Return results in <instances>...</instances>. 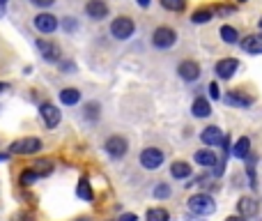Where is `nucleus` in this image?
<instances>
[{"label": "nucleus", "mask_w": 262, "mask_h": 221, "mask_svg": "<svg viewBox=\"0 0 262 221\" xmlns=\"http://www.w3.org/2000/svg\"><path fill=\"white\" fill-rule=\"evenodd\" d=\"M188 210L198 216H207L216 210V203L209 193H193V196L188 198Z\"/></svg>", "instance_id": "f257e3e1"}, {"label": "nucleus", "mask_w": 262, "mask_h": 221, "mask_svg": "<svg viewBox=\"0 0 262 221\" xmlns=\"http://www.w3.org/2000/svg\"><path fill=\"white\" fill-rule=\"evenodd\" d=\"M85 115H87L90 120H92V118H94V120L99 118V104H87V106H85Z\"/></svg>", "instance_id": "c756f323"}, {"label": "nucleus", "mask_w": 262, "mask_h": 221, "mask_svg": "<svg viewBox=\"0 0 262 221\" xmlns=\"http://www.w3.org/2000/svg\"><path fill=\"white\" fill-rule=\"evenodd\" d=\"M211 18H214V9H211V7H200V9H196V12H193L191 21L193 23H209Z\"/></svg>", "instance_id": "5701e85b"}, {"label": "nucleus", "mask_w": 262, "mask_h": 221, "mask_svg": "<svg viewBox=\"0 0 262 221\" xmlns=\"http://www.w3.org/2000/svg\"><path fill=\"white\" fill-rule=\"evenodd\" d=\"M193 159H196L200 166H205V168H214V166L219 164V161H216V154L211 150H198Z\"/></svg>", "instance_id": "aec40b11"}, {"label": "nucleus", "mask_w": 262, "mask_h": 221, "mask_svg": "<svg viewBox=\"0 0 262 221\" xmlns=\"http://www.w3.org/2000/svg\"><path fill=\"white\" fill-rule=\"evenodd\" d=\"M163 152L156 150V147H145V150L140 152V166L147 170H156L163 166Z\"/></svg>", "instance_id": "39448f33"}, {"label": "nucleus", "mask_w": 262, "mask_h": 221, "mask_svg": "<svg viewBox=\"0 0 262 221\" xmlns=\"http://www.w3.org/2000/svg\"><path fill=\"white\" fill-rule=\"evenodd\" d=\"M232 154L237 157V159H246V157L251 154V141H248V136L237 138V143L232 145Z\"/></svg>", "instance_id": "a211bd4d"}, {"label": "nucleus", "mask_w": 262, "mask_h": 221, "mask_svg": "<svg viewBox=\"0 0 262 221\" xmlns=\"http://www.w3.org/2000/svg\"><path fill=\"white\" fill-rule=\"evenodd\" d=\"M37 178H39V175H37L35 170H32V168H26V170H23V173H21V178H18V182H21L23 187H30V184L35 182Z\"/></svg>", "instance_id": "cd10ccee"}, {"label": "nucleus", "mask_w": 262, "mask_h": 221, "mask_svg": "<svg viewBox=\"0 0 262 221\" xmlns=\"http://www.w3.org/2000/svg\"><path fill=\"white\" fill-rule=\"evenodd\" d=\"M127 138L122 136H110L108 141H106V152H108L113 159H120V157L127 154Z\"/></svg>", "instance_id": "9d476101"}, {"label": "nucleus", "mask_w": 262, "mask_h": 221, "mask_svg": "<svg viewBox=\"0 0 262 221\" xmlns=\"http://www.w3.org/2000/svg\"><path fill=\"white\" fill-rule=\"evenodd\" d=\"M76 196L83 198V201H94V191H92L87 178H81V182L76 184Z\"/></svg>", "instance_id": "4be33fe9"}, {"label": "nucleus", "mask_w": 262, "mask_h": 221, "mask_svg": "<svg viewBox=\"0 0 262 221\" xmlns=\"http://www.w3.org/2000/svg\"><path fill=\"white\" fill-rule=\"evenodd\" d=\"M7 3H9V0H0V18H3L5 12H7Z\"/></svg>", "instance_id": "e433bc0d"}, {"label": "nucleus", "mask_w": 262, "mask_h": 221, "mask_svg": "<svg viewBox=\"0 0 262 221\" xmlns=\"http://www.w3.org/2000/svg\"><path fill=\"white\" fill-rule=\"evenodd\" d=\"M209 97H211V99H219V97H221L219 85H216V83H209Z\"/></svg>", "instance_id": "2f4dec72"}, {"label": "nucleus", "mask_w": 262, "mask_h": 221, "mask_svg": "<svg viewBox=\"0 0 262 221\" xmlns=\"http://www.w3.org/2000/svg\"><path fill=\"white\" fill-rule=\"evenodd\" d=\"M257 201L255 198H248V196H242L237 201V212L239 216H244V219H248V216H255L257 214Z\"/></svg>", "instance_id": "ddd939ff"}, {"label": "nucleus", "mask_w": 262, "mask_h": 221, "mask_svg": "<svg viewBox=\"0 0 262 221\" xmlns=\"http://www.w3.org/2000/svg\"><path fill=\"white\" fill-rule=\"evenodd\" d=\"M223 101H225V104H230V106H239V108H246V106L253 104V97L242 95L239 90H230L228 95L223 97Z\"/></svg>", "instance_id": "4468645a"}, {"label": "nucleus", "mask_w": 262, "mask_h": 221, "mask_svg": "<svg viewBox=\"0 0 262 221\" xmlns=\"http://www.w3.org/2000/svg\"><path fill=\"white\" fill-rule=\"evenodd\" d=\"M3 87H5V85H3V83H0V92H3Z\"/></svg>", "instance_id": "79ce46f5"}, {"label": "nucleus", "mask_w": 262, "mask_h": 221, "mask_svg": "<svg viewBox=\"0 0 262 221\" xmlns=\"http://www.w3.org/2000/svg\"><path fill=\"white\" fill-rule=\"evenodd\" d=\"M32 5H37V7H51V5L55 3V0H30Z\"/></svg>", "instance_id": "473e14b6"}, {"label": "nucleus", "mask_w": 262, "mask_h": 221, "mask_svg": "<svg viewBox=\"0 0 262 221\" xmlns=\"http://www.w3.org/2000/svg\"><path fill=\"white\" fill-rule=\"evenodd\" d=\"M133 32H136V23L129 16H117L110 23V35H113L115 39H129Z\"/></svg>", "instance_id": "f03ea898"}, {"label": "nucleus", "mask_w": 262, "mask_h": 221, "mask_svg": "<svg viewBox=\"0 0 262 221\" xmlns=\"http://www.w3.org/2000/svg\"><path fill=\"white\" fill-rule=\"evenodd\" d=\"M214 12H219V14H232L234 9H232V7H225V5H219V7H216Z\"/></svg>", "instance_id": "72a5a7b5"}, {"label": "nucleus", "mask_w": 262, "mask_h": 221, "mask_svg": "<svg viewBox=\"0 0 262 221\" xmlns=\"http://www.w3.org/2000/svg\"><path fill=\"white\" fill-rule=\"evenodd\" d=\"M60 101H62L64 106H76L78 101H81V92H78L76 87H64V90L60 92Z\"/></svg>", "instance_id": "412c9836"}, {"label": "nucleus", "mask_w": 262, "mask_h": 221, "mask_svg": "<svg viewBox=\"0 0 262 221\" xmlns=\"http://www.w3.org/2000/svg\"><path fill=\"white\" fill-rule=\"evenodd\" d=\"M147 221H170V214L165 207H150L145 214Z\"/></svg>", "instance_id": "b1692460"}, {"label": "nucleus", "mask_w": 262, "mask_h": 221, "mask_svg": "<svg viewBox=\"0 0 262 221\" xmlns=\"http://www.w3.org/2000/svg\"><path fill=\"white\" fill-rule=\"evenodd\" d=\"M191 113H193V118H207V115L211 113V104L205 99V97H198V99L191 104Z\"/></svg>", "instance_id": "f3484780"}, {"label": "nucleus", "mask_w": 262, "mask_h": 221, "mask_svg": "<svg viewBox=\"0 0 262 221\" xmlns=\"http://www.w3.org/2000/svg\"><path fill=\"white\" fill-rule=\"evenodd\" d=\"M219 35H221V39H223L225 44H237L239 41V32L234 30L232 26H221Z\"/></svg>", "instance_id": "393cba45"}, {"label": "nucleus", "mask_w": 262, "mask_h": 221, "mask_svg": "<svg viewBox=\"0 0 262 221\" xmlns=\"http://www.w3.org/2000/svg\"><path fill=\"white\" fill-rule=\"evenodd\" d=\"M239 44H242V51H246V53H255V55L262 53V35H248Z\"/></svg>", "instance_id": "dca6fc26"}, {"label": "nucleus", "mask_w": 262, "mask_h": 221, "mask_svg": "<svg viewBox=\"0 0 262 221\" xmlns=\"http://www.w3.org/2000/svg\"><path fill=\"white\" fill-rule=\"evenodd\" d=\"M12 221H32V214L30 212H18V214L12 216Z\"/></svg>", "instance_id": "7c9ffc66"}, {"label": "nucleus", "mask_w": 262, "mask_h": 221, "mask_svg": "<svg viewBox=\"0 0 262 221\" xmlns=\"http://www.w3.org/2000/svg\"><path fill=\"white\" fill-rule=\"evenodd\" d=\"M257 26H260V30H262V18H260V23H257Z\"/></svg>", "instance_id": "a19ab883"}, {"label": "nucleus", "mask_w": 262, "mask_h": 221, "mask_svg": "<svg viewBox=\"0 0 262 221\" xmlns=\"http://www.w3.org/2000/svg\"><path fill=\"white\" fill-rule=\"evenodd\" d=\"M39 115L44 118V124L49 129H53V127H58L60 124V110H58V106H53L51 101H44V104H39Z\"/></svg>", "instance_id": "423d86ee"}, {"label": "nucleus", "mask_w": 262, "mask_h": 221, "mask_svg": "<svg viewBox=\"0 0 262 221\" xmlns=\"http://www.w3.org/2000/svg\"><path fill=\"white\" fill-rule=\"evenodd\" d=\"M161 7L168 12H184L186 9V0H161Z\"/></svg>", "instance_id": "a878e982"}, {"label": "nucleus", "mask_w": 262, "mask_h": 221, "mask_svg": "<svg viewBox=\"0 0 262 221\" xmlns=\"http://www.w3.org/2000/svg\"><path fill=\"white\" fill-rule=\"evenodd\" d=\"M64 28H67L69 32H72L74 28H78V26H76V23H74V18H67V21H64Z\"/></svg>", "instance_id": "c9c22d12"}, {"label": "nucleus", "mask_w": 262, "mask_h": 221, "mask_svg": "<svg viewBox=\"0 0 262 221\" xmlns=\"http://www.w3.org/2000/svg\"><path fill=\"white\" fill-rule=\"evenodd\" d=\"M175 41H177V32H175L173 28H168V26L156 28L154 35H152V44H154L156 49H161V51L175 46Z\"/></svg>", "instance_id": "7ed1b4c3"}, {"label": "nucleus", "mask_w": 262, "mask_h": 221, "mask_svg": "<svg viewBox=\"0 0 262 221\" xmlns=\"http://www.w3.org/2000/svg\"><path fill=\"white\" fill-rule=\"evenodd\" d=\"M170 175H173L175 180H186V178H191V166H188L186 161H173Z\"/></svg>", "instance_id": "6ab92c4d"}, {"label": "nucleus", "mask_w": 262, "mask_h": 221, "mask_svg": "<svg viewBox=\"0 0 262 221\" xmlns=\"http://www.w3.org/2000/svg\"><path fill=\"white\" fill-rule=\"evenodd\" d=\"M136 3H138V7H142V9H145V7H150V3H152V0H136Z\"/></svg>", "instance_id": "4c0bfd02"}, {"label": "nucleus", "mask_w": 262, "mask_h": 221, "mask_svg": "<svg viewBox=\"0 0 262 221\" xmlns=\"http://www.w3.org/2000/svg\"><path fill=\"white\" fill-rule=\"evenodd\" d=\"M117 221H138V216H136V214H133V212H131V214H122V216H120Z\"/></svg>", "instance_id": "f704fd0d"}, {"label": "nucleus", "mask_w": 262, "mask_h": 221, "mask_svg": "<svg viewBox=\"0 0 262 221\" xmlns=\"http://www.w3.org/2000/svg\"><path fill=\"white\" fill-rule=\"evenodd\" d=\"M32 170H35L37 175H49L51 170H53V166H51V161L49 159H41V161H37V164H32Z\"/></svg>", "instance_id": "bb28decb"}, {"label": "nucleus", "mask_w": 262, "mask_h": 221, "mask_svg": "<svg viewBox=\"0 0 262 221\" xmlns=\"http://www.w3.org/2000/svg\"><path fill=\"white\" fill-rule=\"evenodd\" d=\"M85 14L92 18V21H104L108 16V5L104 0H90L85 5Z\"/></svg>", "instance_id": "9b49d317"}, {"label": "nucleus", "mask_w": 262, "mask_h": 221, "mask_svg": "<svg viewBox=\"0 0 262 221\" xmlns=\"http://www.w3.org/2000/svg\"><path fill=\"white\" fill-rule=\"evenodd\" d=\"M41 150V141L37 136H28V138H21V141H14L9 152L12 154H35V152Z\"/></svg>", "instance_id": "20e7f679"}, {"label": "nucleus", "mask_w": 262, "mask_h": 221, "mask_svg": "<svg viewBox=\"0 0 262 221\" xmlns=\"http://www.w3.org/2000/svg\"><path fill=\"white\" fill-rule=\"evenodd\" d=\"M223 136H225V134L221 131L219 127H214V124H211V127L202 129V134H200V141L205 143V145H219V143L223 141Z\"/></svg>", "instance_id": "2eb2a0df"}, {"label": "nucleus", "mask_w": 262, "mask_h": 221, "mask_svg": "<svg viewBox=\"0 0 262 221\" xmlns=\"http://www.w3.org/2000/svg\"><path fill=\"white\" fill-rule=\"evenodd\" d=\"M177 74L184 78V81H198V76H200V64L193 62V60H184V62H179L177 67Z\"/></svg>", "instance_id": "f8f14e48"}, {"label": "nucleus", "mask_w": 262, "mask_h": 221, "mask_svg": "<svg viewBox=\"0 0 262 221\" xmlns=\"http://www.w3.org/2000/svg\"><path fill=\"white\" fill-rule=\"evenodd\" d=\"M152 193H154V198L163 201V198H168V196H170V187H168V184H163V182H159V184L154 187V191H152Z\"/></svg>", "instance_id": "c85d7f7f"}, {"label": "nucleus", "mask_w": 262, "mask_h": 221, "mask_svg": "<svg viewBox=\"0 0 262 221\" xmlns=\"http://www.w3.org/2000/svg\"><path fill=\"white\" fill-rule=\"evenodd\" d=\"M214 69H216V76L223 78V81H228V78H232L234 74H237L239 60L237 58H223V60H219V62H216Z\"/></svg>", "instance_id": "0eeeda50"}, {"label": "nucleus", "mask_w": 262, "mask_h": 221, "mask_svg": "<svg viewBox=\"0 0 262 221\" xmlns=\"http://www.w3.org/2000/svg\"><path fill=\"white\" fill-rule=\"evenodd\" d=\"M74 221H92L90 216H78V219H74Z\"/></svg>", "instance_id": "ea45409f"}, {"label": "nucleus", "mask_w": 262, "mask_h": 221, "mask_svg": "<svg viewBox=\"0 0 262 221\" xmlns=\"http://www.w3.org/2000/svg\"><path fill=\"white\" fill-rule=\"evenodd\" d=\"M37 49H39V55L46 60V62H58L60 60L58 44H53L51 39H37Z\"/></svg>", "instance_id": "1a4fd4ad"}, {"label": "nucleus", "mask_w": 262, "mask_h": 221, "mask_svg": "<svg viewBox=\"0 0 262 221\" xmlns=\"http://www.w3.org/2000/svg\"><path fill=\"white\" fill-rule=\"evenodd\" d=\"M225 221H244V216H228Z\"/></svg>", "instance_id": "58836bf2"}, {"label": "nucleus", "mask_w": 262, "mask_h": 221, "mask_svg": "<svg viewBox=\"0 0 262 221\" xmlns=\"http://www.w3.org/2000/svg\"><path fill=\"white\" fill-rule=\"evenodd\" d=\"M237 3H246V0H237Z\"/></svg>", "instance_id": "37998d69"}, {"label": "nucleus", "mask_w": 262, "mask_h": 221, "mask_svg": "<svg viewBox=\"0 0 262 221\" xmlns=\"http://www.w3.org/2000/svg\"><path fill=\"white\" fill-rule=\"evenodd\" d=\"M35 28L39 32H44V35H51V32L58 30V16H53V14L49 12H41L35 16Z\"/></svg>", "instance_id": "6e6552de"}]
</instances>
